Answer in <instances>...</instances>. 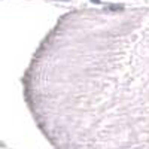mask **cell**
Listing matches in <instances>:
<instances>
[{
	"label": "cell",
	"instance_id": "cell-2",
	"mask_svg": "<svg viewBox=\"0 0 149 149\" xmlns=\"http://www.w3.org/2000/svg\"><path fill=\"white\" fill-rule=\"evenodd\" d=\"M39 2H55V3H70V2H93V3H104V2H115V0H39ZM119 2H130V3H149V0H119Z\"/></svg>",
	"mask_w": 149,
	"mask_h": 149
},
{
	"label": "cell",
	"instance_id": "cell-1",
	"mask_svg": "<svg viewBox=\"0 0 149 149\" xmlns=\"http://www.w3.org/2000/svg\"><path fill=\"white\" fill-rule=\"evenodd\" d=\"M22 85L34 115L58 142H149V3L70 9L36 48Z\"/></svg>",
	"mask_w": 149,
	"mask_h": 149
}]
</instances>
